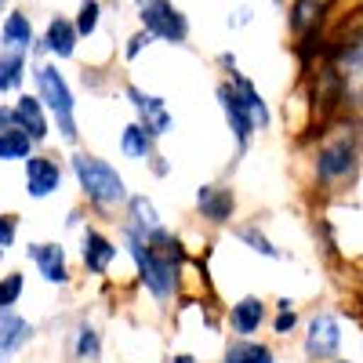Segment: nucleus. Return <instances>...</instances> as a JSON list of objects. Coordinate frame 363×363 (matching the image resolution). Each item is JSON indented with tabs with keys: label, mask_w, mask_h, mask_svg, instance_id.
Listing matches in <instances>:
<instances>
[{
	"label": "nucleus",
	"mask_w": 363,
	"mask_h": 363,
	"mask_svg": "<svg viewBox=\"0 0 363 363\" xmlns=\"http://www.w3.org/2000/svg\"><path fill=\"white\" fill-rule=\"evenodd\" d=\"M73 171H77V182L87 193V200H95L102 207H113V203L124 200V178H120L116 167H109L106 160L80 153V157H73Z\"/></svg>",
	"instance_id": "nucleus-1"
},
{
	"label": "nucleus",
	"mask_w": 363,
	"mask_h": 363,
	"mask_svg": "<svg viewBox=\"0 0 363 363\" xmlns=\"http://www.w3.org/2000/svg\"><path fill=\"white\" fill-rule=\"evenodd\" d=\"M37 87H40V102L48 106V113L58 120L62 138H77V120H73V91L62 80L55 66H37Z\"/></svg>",
	"instance_id": "nucleus-2"
},
{
	"label": "nucleus",
	"mask_w": 363,
	"mask_h": 363,
	"mask_svg": "<svg viewBox=\"0 0 363 363\" xmlns=\"http://www.w3.org/2000/svg\"><path fill=\"white\" fill-rule=\"evenodd\" d=\"M335 73L338 77V91H342V102L352 99V106H363V29L345 40L342 48H335Z\"/></svg>",
	"instance_id": "nucleus-3"
},
{
	"label": "nucleus",
	"mask_w": 363,
	"mask_h": 363,
	"mask_svg": "<svg viewBox=\"0 0 363 363\" xmlns=\"http://www.w3.org/2000/svg\"><path fill=\"white\" fill-rule=\"evenodd\" d=\"M356 153H359V145H356V135H335L330 142L320 145V153H316V178L327 182V186H335V182L349 178L352 167H356Z\"/></svg>",
	"instance_id": "nucleus-4"
},
{
	"label": "nucleus",
	"mask_w": 363,
	"mask_h": 363,
	"mask_svg": "<svg viewBox=\"0 0 363 363\" xmlns=\"http://www.w3.org/2000/svg\"><path fill=\"white\" fill-rule=\"evenodd\" d=\"M142 26H145L153 37L174 40V44H182V40L189 37L186 15H182L171 0H145V4H142Z\"/></svg>",
	"instance_id": "nucleus-5"
},
{
	"label": "nucleus",
	"mask_w": 363,
	"mask_h": 363,
	"mask_svg": "<svg viewBox=\"0 0 363 363\" xmlns=\"http://www.w3.org/2000/svg\"><path fill=\"white\" fill-rule=\"evenodd\" d=\"M342 349V323L330 313H316L309 320V335H306V352L313 359H330Z\"/></svg>",
	"instance_id": "nucleus-6"
},
{
	"label": "nucleus",
	"mask_w": 363,
	"mask_h": 363,
	"mask_svg": "<svg viewBox=\"0 0 363 363\" xmlns=\"http://www.w3.org/2000/svg\"><path fill=\"white\" fill-rule=\"evenodd\" d=\"M218 102H222V109H225L229 128L236 131V142H240V145H247L251 131L258 128V124H255V113H251V106H247V99L240 95V87L222 84V87H218Z\"/></svg>",
	"instance_id": "nucleus-7"
},
{
	"label": "nucleus",
	"mask_w": 363,
	"mask_h": 363,
	"mask_svg": "<svg viewBox=\"0 0 363 363\" xmlns=\"http://www.w3.org/2000/svg\"><path fill=\"white\" fill-rule=\"evenodd\" d=\"M58 186H62V171H58V164L51 157H29L26 160V193L29 196H51Z\"/></svg>",
	"instance_id": "nucleus-8"
},
{
	"label": "nucleus",
	"mask_w": 363,
	"mask_h": 363,
	"mask_svg": "<svg viewBox=\"0 0 363 363\" xmlns=\"http://www.w3.org/2000/svg\"><path fill=\"white\" fill-rule=\"evenodd\" d=\"M128 99L135 102V109H138V124H145L153 135H167L171 131V113L164 109V102L160 99H153V95H142L138 87H128Z\"/></svg>",
	"instance_id": "nucleus-9"
},
{
	"label": "nucleus",
	"mask_w": 363,
	"mask_h": 363,
	"mask_svg": "<svg viewBox=\"0 0 363 363\" xmlns=\"http://www.w3.org/2000/svg\"><path fill=\"white\" fill-rule=\"evenodd\" d=\"M29 258L37 262L40 277H44L48 284H66V280H69L62 247H55V244H29Z\"/></svg>",
	"instance_id": "nucleus-10"
},
{
	"label": "nucleus",
	"mask_w": 363,
	"mask_h": 363,
	"mask_svg": "<svg viewBox=\"0 0 363 363\" xmlns=\"http://www.w3.org/2000/svg\"><path fill=\"white\" fill-rule=\"evenodd\" d=\"M29 338H33V327H29L22 316H11V313L0 316V363H8Z\"/></svg>",
	"instance_id": "nucleus-11"
},
{
	"label": "nucleus",
	"mask_w": 363,
	"mask_h": 363,
	"mask_svg": "<svg viewBox=\"0 0 363 363\" xmlns=\"http://www.w3.org/2000/svg\"><path fill=\"white\" fill-rule=\"evenodd\" d=\"M113 258H116V247L109 244L102 233L87 229V233H84V265H87L91 272H106V269L113 265Z\"/></svg>",
	"instance_id": "nucleus-12"
},
{
	"label": "nucleus",
	"mask_w": 363,
	"mask_h": 363,
	"mask_svg": "<svg viewBox=\"0 0 363 363\" xmlns=\"http://www.w3.org/2000/svg\"><path fill=\"white\" fill-rule=\"evenodd\" d=\"M77 37H80V29H77L73 22H66V18H51V22H48V37H44V44H48L51 55L69 58L73 48H77Z\"/></svg>",
	"instance_id": "nucleus-13"
},
{
	"label": "nucleus",
	"mask_w": 363,
	"mask_h": 363,
	"mask_svg": "<svg viewBox=\"0 0 363 363\" xmlns=\"http://www.w3.org/2000/svg\"><path fill=\"white\" fill-rule=\"evenodd\" d=\"M15 120L18 124L33 135V142H44L48 138V120H44V106H40V99H18V106H15Z\"/></svg>",
	"instance_id": "nucleus-14"
},
{
	"label": "nucleus",
	"mask_w": 363,
	"mask_h": 363,
	"mask_svg": "<svg viewBox=\"0 0 363 363\" xmlns=\"http://www.w3.org/2000/svg\"><path fill=\"white\" fill-rule=\"evenodd\" d=\"M196 203H200V211H203L211 222H225L233 215V193L229 189H218V186H203L196 193Z\"/></svg>",
	"instance_id": "nucleus-15"
},
{
	"label": "nucleus",
	"mask_w": 363,
	"mask_h": 363,
	"mask_svg": "<svg viewBox=\"0 0 363 363\" xmlns=\"http://www.w3.org/2000/svg\"><path fill=\"white\" fill-rule=\"evenodd\" d=\"M29 145H33V135L15 120V124H8L4 131H0V160H26Z\"/></svg>",
	"instance_id": "nucleus-16"
},
{
	"label": "nucleus",
	"mask_w": 363,
	"mask_h": 363,
	"mask_svg": "<svg viewBox=\"0 0 363 363\" xmlns=\"http://www.w3.org/2000/svg\"><path fill=\"white\" fill-rule=\"evenodd\" d=\"M262 316H265V309H262L258 298L236 301V306H233V330H236V335H255V330L262 327Z\"/></svg>",
	"instance_id": "nucleus-17"
},
{
	"label": "nucleus",
	"mask_w": 363,
	"mask_h": 363,
	"mask_svg": "<svg viewBox=\"0 0 363 363\" xmlns=\"http://www.w3.org/2000/svg\"><path fill=\"white\" fill-rule=\"evenodd\" d=\"M153 131H149L145 124H131L128 131H124V138H120V149H124L128 157H138V160H145L149 153H153Z\"/></svg>",
	"instance_id": "nucleus-18"
},
{
	"label": "nucleus",
	"mask_w": 363,
	"mask_h": 363,
	"mask_svg": "<svg viewBox=\"0 0 363 363\" xmlns=\"http://www.w3.org/2000/svg\"><path fill=\"white\" fill-rule=\"evenodd\" d=\"M4 44L15 48V51H29V44H33V26H29L26 15H8L4 18Z\"/></svg>",
	"instance_id": "nucleus-19"
},
{
	"label": "nucleus",
	"mask_w": 363,
	"mask_h": 363,
	"mask_svg": "<svg viewBox=\"0 0 363 363\" xmlns=\"http://www.w3.org/2000/svg\"><path fill=\"white\" fill-rule=\"evenodd\" d=\"M22 69H26V55L8 48L0 51V91H15L22 84Z\"/></svg>",
	"instance_id": "nucleus-20"
},
{
	"label": "nucleus",
	"mask_w": 363,
	"mask_h": 363,
	"mask_svg": "<svg viewBox=\"0 0 363 363\" xmlns=\"http://www.w3.org/2000/svg\"><path fill=\"white\" fill-rule=\"evenodd\" d=\"M131 233H138V236H153L157 229H164L160 225V218H157V211H153V203H149L145 196H135L131 200Z\"/></svg>",
	"instance_id": "nucleus-21"
},
{
	"label": "nucleus",
	"mask_w": 363,
	"mask_h": 363,
	"mask_svg": "<svg viewBox=\"0 0 363 363\" xmlns=\"http://www.w3.org/2000/svg\"><path fill=\"white\" fill-rule=\"evenodd\" d=\"M225 363H272V352L258 342H236L225 352Z\"/></svg>",
	"instance_id": "nucleus-22"
},
{
	"label": "nucleus",
	"mask_w": 363,
	"mask_h": 363,
	"mask_svg": "<svg viewBox=\"0 0 363 363\" xmlns=\"http://www.w3.org/2000/svg\"><path fill=\"white\" fill-rule=\"evenodd\" d=\"M323 4L320 0H294V8H291V29L294 33H306V29L320 18Z\"/></svg>",
	"instance_id": "nucleus-23"
},
{
	"label": "nucleus",
	"mask_w": 363,
	"mask_h": 363,
	"mask_svg": "<svg viewBox=\"0 0 363 363\" xmlns=\"http://www.w3.org/2000/svg\"><path fill=\"white\" fill-rule=\"evenodd\" d=\"M236 87H240V95L247 99V106H251V113H255V124H269V106H265V99L255 91V84L251 80H244V77H236Z\"/></svg>",
	"instance_id": "nucleus-24"
},
{
	"label": "nucleus",
	"mask_w": 363,
	"mask_h": 363,
	"mask_svg": "<svg viewBox=\"0 0 363 363\" xmlns=\"http://www.w3.org/2000/svg\"><path fill=\"white\" fill-rule=\"evenodd\" d=\"M80 37H91L99 29V0H80V15H77Z\"/></svg>",
	"instance_id": "nucleus-25"
},
{
	"label": "nucleus",
	"mask_w": 363,
	"mask_h": 363,
	"mask_svg": "<svg viewBox=\"0 0 363 363\" xmlns=\"http://www.w3.org/2000/svg\"><path fill=\"white\" fill-rule=\"evenodd\" d=\"M18 294H22V277H18V272H11V277L0 280V313H8L15 301H18Z\"/></svg>",
	"instance_id": "nucleus-26"
},
{
	"label": "nucleus",
	"mask_w": 363,
	"mask_h": 363,
	"mask_svg": "<svg viewBox=\"0 0 363 363\" xmlns=\"http://www.w3.org/2000/svg\"><path fill=\"white\" fill-rule=\"evenodd\" d=\"M240 240H247V244H251L258 255H265V258H277V247H272L265 236H258L255 229H240Z\"/></svg>",
	"instance_id": "nucleus-27"
},
{
	"label": "nucleus",
	"mask_w": 363,
	"mask_h": 363,
	"mask_svg": "<svg viewBox=\"0 0 363 363\" xmlns=\"http://www.w3.org/2000/svg\"><path fill=\"white\" fill-rule=\"evenodd\" d=\"M77 335H80V342H77V352H80V356H99V335H95V330L80 327Z\"/></svg>",
	"instance_id": "nucleus-28"
},
{
	"label": "nucleus",
	"mask_w": 363,
	"mask_h": 363,
	"mask_svg": "<svg viewBox=\"0 0 363 363\" xmlns=\"http://www.w3.org/2000/svg\"><path fill=\"white\" fill-rule=\"evenodd\" d=\"M15 229H18V222H15L11 215H4V218H0V251H4V247H11Z\"/></svg>",
	"instance_id": "nucleus-29"
},
{
	"label": "nucleus",
	"mask_w": 363,
	"mask_h": 363,
	"mask_svg": "<svg viewBox=\"0 0 363 363\" xmlns=\"http://www.w3.org/2000/svg\"><path fill=\"white\" fill-rule=\"evenodd\" d=\"M291 327H294V309H291V301H280V316H277V330H280V335H287Z\"/></svg>",
	"instance_id": "nucleus-30"
},
{
	"label": "nucleus",
	"mask_w": 363,
	"mask_h": 363,
	"mask_svg": "<svg viewBox=\"0 0 363 363\" xmlns=\"http://www.w3.org/2000/svg\"><path fill=\"white\" fill-rule=\"evenodd\" d=\"M149 40H153V33H149V29H142V33H135V37H131V44H128V58H135V55H138V51H142V48L149 44Z\"/></svg>",
	"instance_id": "nucleus-31"
},
{
	"label": "nucleus",
	"mask_w": 363,
	"mask_h": 363,
	"mask_svg": "<svg viewBox=\"0 0 363 363\" xmlns=\"http://www.w3.org/2000/svg\"><path fill=\"white\" fill-rule=\"evenodd\" d=\"M8 124H15V109H0V131H4Z\"/></svg>",
	"instance_id": "nucleus-32"
},
{
	"label": "nucleus",
	"mask_w": 363,
	"mask_h": 363,
	"mask_svg": "<svg viewBox=\"0 0 363 363\" xmlns=\"http://www.w3.org/2000/svg\"><path fill=\"white\" fill-rule=\"evenodd\" d=\"M174 363H196L193 356H174Z\"/></svg>",
	"instance_id": "nucleus-33"
},
{
	"label": "nucleus",
	"mask_w": 363,
	"mask_h": 363,
	"mask_svg": "<svg viewBox=\"0 0 363 363\" xmlns=\"http://www.w3.org/2000/svg\"><path fill=\"white\" fill-rule=\"evenodd\" d=\"M0 11H4V0H0Z\"/></svg>",
	"instance_id": "nucleus-34"
}]
</instances>
